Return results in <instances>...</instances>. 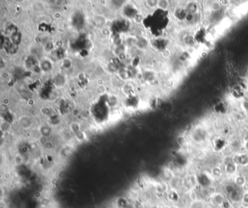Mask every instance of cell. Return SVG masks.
<instances>
[{
	"mask_svg": "<svg viewBox=\"0 0 248 208\" xmlns=\"http://www.w3.org/2000/svg\"><path fill=\"white\" fill-rule=\"evenodd\" d=\"M232 161L237 166H246L248 165V154H237L232 158Z\"/></svg>",
	"mask_w": 248,
	"mask_h": 208,
	"instance_id": "1",
	"label": "cell"
},
{
	"mask_svg": "<svg viewBox=\"0 0 248 208\" xmlns=\"http://www.w3.org/2000/svg\"><path fill=\"white\" fill-rule=\"evenodd\" d=\"M237 168H238V166L231 160V162H229L225 165L224 170L228 175H234L237 172Z\"/></svg>",
	"mask_w": 248,
	"mask_h": 208,
	"instance_id": "2",
	"label": "cell"
},
{
	"mask_svg": "<svg viewBox=\"0 0 248 208\" xmlns=\"http://www.w3.org/2000/svg\"><path fill=\"white\" fill-rule=\"evenodd\" d=\"M211 197L212 198V201L219 205H221L224 203V197L221 194L215 193L211 195Z\"/></svg>",
	"mask_w": 248,
	"mask_h": 208,
	"instance_id": "3",
	"label": "cell"
},
{
	"mask_svg": "<svg viewBox=\"0 0 248 208\" xmlns=\"http://www.w3.org/2000/svg\"><path fill=\"white\" fill-rule=\"evenodd\" d=\"M234 183L237 186L242 188L244 185L247 184V181H246L245 178L243 177V176L237 175L235 177V178H234Z\"/></svg>",
	"mask_w": 248,
	"mask_h": 208,
	"instance_id": "4",
	"label": "cell"
},
{
	"mask_svg": "<svg viewBox=\"0 0 248 208\" xmlns=\"http://www.w3.org/2000/svg\"><path fill=\"white\" fill-rule=\"evenodd\" d=\"M212 175L215 178H220L222 175V170L218 167L214 168L212 170Z\"/></svg>",
	"mask_w": 248,
	"mask_h": 208,
	"instance_id": "5",
	"label": "cell"
},
{
	"mask_svg": "<svg viewBox=\"0 0 248 208\" xmlns=\"http://www.w3.org/2000/svg\"><path fill=\"white\" fill-rule=\"evenodd\" d=\"M204 203L202 201L194 200V202H191V208H204Z\"/></svg>",
	"mask_w": 248,
	"mask_h": 208,
	"instance_id": "6",
	"label": "cell"
},
{
	"mask_svg": "<svg viewBox=\"0 0 248 208\" xmlns=\"http://www.w3.org/2000/svg\"><path fill=\"white\" fill-rule=\"evenodd\" d=\"M242 202H243V203L246 204L248 206V191L244 192L243 197H242Z\"/></svg>",
	"mask_w": 248,
	"mask_h": 208,
	"instance_id": "7",
	"label": "cell"
},
{
	"mask_svg": "<svg viewBox=\"0 0 248 208\" xmlns=\"http://www.w3.org/2000/svg\"><path fill=\"white\" fill-rule=\"evenodd\" d=\"M246 80L248 82V72L247 73V75H246Z\"/></svg>",
	"mask_w": 248,
	"mask_h": 208,
	"instance_id": "8",
	"label": "cell"
},
{
	"mask_svg": "<svg viewBox=\"0 0 248 208\" xmlns=\"http://www.w3.org/2000/svg\"><path fill=\"white\" fill-rule=\"evenodd\" d=\"M247 208H248V206H247Z\"/></svg>",
	"mask_w": 248,
	"mask_h": 208,
	"instance_id": "9",
	"label": "cell"
}]
</instances>
